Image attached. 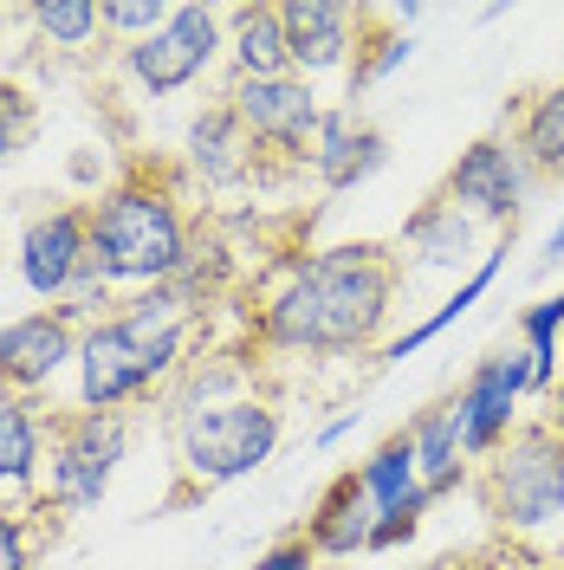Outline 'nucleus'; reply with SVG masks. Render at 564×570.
Returning a JSON list of instances; mask_svg holds the SVG:
<instances>
[{
    "mask_svg": "<svg viewBox=\"0 0 564 570\" xmlns=\"http://www.w3.org/2000/svg\"><path fill=\"white\" fill-rule=\"evenodd\" d=\"M474 493L513 544H538L564 525V434L552 422H519L474 466Z\"/></svg>",
    "mask_w": 564,
    "mask_h": 570,
    "instance_id": "4",
    "label": "nucleus"
},
{
    "mask_svg": "<svg viewBox=\"0 0 564 570\" xmlns=\"http://www.w3.org/2000/svg\"><path fill=\"white\" fill-rule=\"evenodd\" d=\"M227 59H234V78H280V71H292V52H285V13L273 7V0L227 7Z\"/></svg>",
    "mask_w": 564,
    "mask_h": 570,
    "instance_id": "18",
    "label": "nucleus"
},
{
    "mask_svg": "<svg viewBox=\"0 0 564 570\" xmlns=\"http://www.w3.org/2000/svg\"><path fill=\"white\" fill-rule=\"evenodd\" d=\"M71 370H78V409H98V415H124L130 402L163 395L156 370L137 356V344L117 331L110 312L78 331V356H71Z\"/></svg>",
    "mask_w": 564,
    "mask_h": 570,
    "instance_id": "10",
    "label": "nucleus"
},
{
    "mask_svg": "<svg viewBox=\"0 0 564 570\" xmlns=\"http://www.w3.org/2000/svg\"><path fill=\"white\" fill-rule=\"evenodd\" d=\"M312 564H324V558L312 551V538L285 532L280 544H266V551H260V564H253V570H312Z\"/></svg>",
    "mask_w": 564,
    "mask_h": 570,
    "instance_id": "28",
    "label": "nucleus"
},
{
    "mask_svg": "<svg viewBox=\"0 0 564 570\" xmlns=\"http://www.w3.org/2000/svg\"><path fill=\"white\" fill-rule=\"evenodd\" d=\"M91 208V279L117 285H169L182 279L188 266V247H195V227H188V208H182V176L169 163H130L124 176L110 181Z\"/></svg>",
    "mask_w": 564,
    "mask_h": 570,
    "instance_id": "3",
    "label": "nucleus"
},
{
    "mask_svg": "<svg viewBox=\"0 0 564 570\" xmlns=\"http://www.w3.org/2000/svg\"><path fill=\"white\" fill-rule=\"evenodd\" d=\"M526 395H532V356L519 351V344L480 356V363H474V376L448 395V409H455L460 441H467V461H474V466L487 461L499 441L519 428V402H526Z\"/></svg>",
    "mask_w": 564,
    "mask_h": 570,
    "instance_id": "9",
    "label": "nucleus"
},
{
    "mask_svg": "<svg viewBox=\"0 0 564 570\" xmlns=\"http://www.w3.org/2000/svg\"><path fill=\"white\" fill-rule=\"evenodd\" d=\"M221 52H227V7L182 0L156 33L137 39V46H124L117 59H124V78L137 85L143 98H176V91L208 78Z\"/></svg>",
    "mask_w": 564,
    "mask_h": 570,
    "instance_id": "6",
    "label": "nucleus"
},
{
    "mask_svg": "<svg viewBox=\"0 0 564 570\" xmlns=\"http://www.w3.org/2000/svg\"><path fill=\"white\" fill-rule=\"evenodd\" d=\"M513 149L526 156L532 176H564V78L558 85H545V91L519 110V124H513Z\"/></svg>",
    "mask_w": 564,
    "mask_h": 570,
    "instance_id": "21",
    "label": "nucleus"
},
{
    "mask_svg": "<svg viewBox=\"0 0 564 570\" xmlns=\"http://www.w3.org/2000/svg\"><path fill=\"white\" fill-rule=\"evenodd\" d=\"M409 570H494V564H474V558H428V564H409Z\"/></svg>",
    "mask_w": 564,
    "mask_h": 570,
    "instance_id": "31",
    "label": "nucleus"
},
{
    "mask_svg": "<svg viewBox=\"0 0 564 570\" xmlns=\"http://www.w3.org/2000/svg\"><path fill=\"white\" fill-rule=\"evenodd\" d=\"M280 13H285V52H292V71L299 78L357 66V46H363L370 13L338 7V0H285Z\"/></svg>",
    "mask_w": 564,
    "mask_h": 570,
    "instance_id": "14",
    "label": "nucleus"
},
{
    "mask_svg": "<svg viewBox=\"0 0 564 570\" xmlns=\"http://www.w3.org/2000/svg\"><path fill=\"white\" fill-rule=\"evenodd\" d=\"M312 570H351V564H312Z\"/></svg>",
    "mask_w": 564,
    "mask_h": 570,
    "instance_id": "34",
    "label": "nucleus"
},
{
    "mask_svg": "<svg viewBox=\"0 0 564 570\" xmlns=\"http://www.w3.org/2000/svg\"><path fill=\"white\" fill-rule=\"evenodd\" d=\"M130 448V422L124 415H98V409H52L46 415V461H39V499L78 519L110 493V473Z\"/></svg>",
    "mask_w": 564,
    "mask_h": 570,
    "instance_id": "5",
    "label": "nucleus"
},
{
    "mask_svg": "<svg viewBox=\"0 0 564 570\" xmlns=\"http://www.w3.org/2000/svg\"><path fill=\"white\" fill-rule=\"evenodd\" d=\"M91 266V208L85 202H66V208H46L27 220L20 234V279L33 298L46 305H66L78 279Z\"/></svg>",
    "mask_w": 564,
    "mask_h": 570,
    "instance_id": "11",
    "label": "nucleus"
},
{
    "mask_svg": "<svg viewBox=\"0 0 564 570\" xmlns=\"http://www.w3.org/2000/svg\"><path fill=\"white\" fill-rule=\"evenodd\" d=\"M98 7H105V33L117 39V52L137 46V39H149L169 13H176L169 0H98Z\"/></svg>",
    "mask_w": 564,
    "mask_h": 570,
    "instance_id": "26",
    "label": "nucleus"
},
{
    "mask_svg": "<svg viewBox=\"0 0 564 570\" xmlns=\"http://www.w3.org/2000/svg\"><path fill=\"white\" fill-rule=\"evenodd\" d=\"M78 356V318L59 305H39L27 318L0 324V383L33 402L39 390H52V376Z\"/></svg>",
    "mask_w": 564,
    "mask_h": 570,
    "instance_id": "13",
    "label": "nucleus"
},
{
    "mask_svg": "<svg viewBox=\"0 0 564 570\" xmlns=\"http://www.w3.org/2000/svg\"><path fill=\"white\" fill-rule=\"evenodd\" d=\"M39 461H46V415H39V402L20 395L0 415V499L7 493L39 499Z\"/></svg>",
    "mask_w": 564,
    "mask_h": 570,
    "instance_id": "20",
    "label": "nucleus"
},
{
    "mask_svg": "<svg viewBox=\"0 0 564 570\" xmlns=\"http://www.w3.org/2000/svg\"><path fill=\"white\" fill-rule=\"evenodd\" d=\"M545 422H552V434H564V376L552 383V395H545Z\"/></svg>",
    "mask_w": 564,
    "mask_h": 570,
    "instance_id": "30",
    "label": "nucleus"
},
{
    "mask_svg": "<svg viewBox=\"0 0 564 570\" xmlns=\"http://www.w3.org/2000/svg\"><path fill=\"white\" fill-rule=\"evenodd\" d=\"M499 266H506V247H487V253H480V266H474V273L455 285V298H441V305H435V318H422L416 331H409V337H396V344L383 351V363H402V356H416L422 344H435V337H441V331H448L455 318H467V312L487 298V285L499 279Z\"/></svg>",
    "mask_w": 564,
    "mask_h": 570,
    "instance_id": "22",
    "label": "nucleus"
},
{
    "mask_svg": "<svg viewBox=\"0 0 564 570\" xmlns=\"http://www.w3.org/2000/svg\"><path fill=\"white\" fill-rule=\"evenodd\" d=\"M409 441H416V466H422V487L428 499L455 493V487H474V461H467V441H460V422L448 402L422 409L409 422Z\"/></svg>",
    "mask_w": 564,
    "mask_h": 570,
    "instance_id": "19",
    "label": "nucleus"
},
{
    "mask_svg": "<svg viewBox=\"0 0 564 570\" xmlns=\"http://www.w3.org/2000/svg\"><path fill=\"white\" fill-rule=\"evenodd\" d=\"M52 505L27 499V505H0V570H33L39 544H52Z\"/></svg>",
    "mask_w": 564,
    "mask_h": 570,
    "instance_id": "23",
    "label": "nucleus"
},
{
    "mask_svg": "<svg viewBox=\"0 0 564 570\" xmlns=\"http://www.w3.org/2000/svg\"><path fill=\"white\" fill-rule=\"evenodd\" d=\"M402 259L389 247L351 240L280 259V273L260 285L253 305V344L280 356H357L377 351L396 305Z\"/></svg>",
    "mask_w": 564,
    "mask_h": 570,
    "instance_id": "1",
    "label": "nucleus"
},
{
    "mask_svg": "<svg viewBox=\"0 0 564 570\" xmlns=\"http://www.w3.org/2000/svg\"><path fill=\"white\" fill-rule=\"evenodd\" d=\"M182 395L169 409V461H176V493L202 499L227 480H247L260 461H273L280 448V402L253 390V363L227 356V363H188L176 376Z\"/></svg>",
    "mask_w": 564,
    "mask_h": 570,
    "instance_id": "2",
    "label": "nucleus"
},
{
    "mask_svg": "<svg viewBox=\"0 0 564 570\" xmlns=\"http://www.w3.org/2000/svg\"><path fill=\"white\" fill-rule=\"evenodd\" d=\"M480 220L474 214H460L448 195H428L422 208L409 214V227H402V259L409 266H467L474 253H480Z\"/></svg>",
    "mask_w": 564,
    "mask_h": 570,
    "instance_id": "17",
    "label": "nucleus"
},
{
    "mask_svg": "<svg viewBox=\"0 0 564 570\" xmlns=\"http://www.w3.org/2000/svg\"><path fill=\"white\" fill-rule=\"evenodd\" d=\"M33 33L59 52H85L91 39L105 33V7L98 0H39L33 7Z\"/></svg>",
    "mask_w": 564,
    "mask_h": 570,
    "instance_id": "24",
    "label": "nucleus"
},
{
    "mask_svg": "<svg viewBox=\"0 0 564 570\" xmlns=\"http://www.w3.org/2000/svg\"><path fill=\"white\" fill-rule=\"evenodd\" d=\"M538 259H545V266H552V259H564V220L552 227V240H545V253H538Z\"/></svg>",
    "mask_w": 564,
    "mask_h": 570,
    "instance_id": "32",
    "label": "nucleus"
},
{
    "mask_svg": "<svg viewBox=\"0 0 564 570\" xmlns=\"http://www.w3.org/2000/svg\"><path fill=\"white\" fill-rule=\"evenodd\" d=\"M506 564H513V570H564V551H552V558H532V551H519V558H506Z\"/></svg>",
    "mask_w": 564,
    "mask_h": 570,
    "instance_id": "29",
    "label": "nucleus"
},
{
    "mask_svg": "<svg viewBox=\"0 0 564 570\" xmlns=\"http://www.w3.org/2000/svg\"><path fill=\"white\" fill-rule=\"evenodd\" d=\"M13 402H20V395L7 390V383H0V415H7V409H13Z\"/></svg>",
    "mask_w": 564,
    "mask_h": 570,
    "instance_id": "33",
    "label": "nucleus"
},
{
    "mask_svg": "<svg viewBox=\"0 0 564 570\" xmlns=\"http://www.w3.org/2000/svg\"><path fill=\"white\" fill-rule=\"evenodd\" d=\"M182 169H188V181H202L208 195H234V188H247V181L273 176V169H266V156H260V142L247 137V124L227 110V98L202 105V117L188 124Z\"/></svg>",
    "mask_w": 564,
    "mask_h": 570,
    "instance_id": "12",
    "label": "nucleus"
},
{
    "mask_svg": "<svg viewBox=\"0 0 564 570\" xmlns=\"http://www.w3.org/2000/svg\"><path fill=\"white\" fill-rule=\"evenodd\" d=\"M370 20H377V13H370ZM363 33H370V27H363ZM402 59H409V39H402V33H370L363 46H357L351 85L363 91V85H377V78H389V71L402 66Z\"/></svg>",
    "mask_w": 564,
    "mask_h": 570,
    "instance_id": "27",
    "label": "nucleus"
},
{
    "mask_svg": "<svg viewBox=\"0 0 564 570\" xmlns=\"http://www.w3.org/2000/svg\"><path fill=\"white\" fill-rule=\"evenodd\" d=\"M39 137V98L27 85H13V78H0V169L7 163H20Z\"/></svg>",
    "mask_w": 564,
    "mask_h": 570,
    "instance_id": "25",
    "label": "nucleus"
},
{
    "mask_svg": "<svg viewBox=\"0 0 564 570\" xmlns=\"http://www.w3.org/2000/svg\"><path fill=\"white\" fill-rule=\"evenodd\" d=\"M389 163V142L357 117V110H324L318 117V137H312V156H305V176L318 188H357L370 181L377 169Z\"/></svg>",
    "mask_w": 564,
    "mask_h": 570,
    "instance_id": "15",
    "label": "nucleus"
},
{
    "mask_svg": "<svg viewBox=\"0 0 564 570\" xmlns=\"http://www.w3.org/2000/svg\"><path fill=\"white\" fill-rule=\"evenodd\" d=\"M299 532L312 538V551L324 564H344L357 551H370V538H377V505L363 493V480H357V466H344L324 493H318L312 519L299 525Z\"/></svg>",
    "mask_w": 564,
    "mask_h": 570,
    "instance_id": "16",
    "label": "nucleus"
},
{
    "mask_svg": "<svg viewBox=\"0 0 564 570\" xmlns=\"http://www.w3.org/2000/svg\"><path fill=\"white\" fill-rule=\"evenodd\" d=\"M532 169H526V156L513 149V137H480V142H467L455 156V169L441 176V188L435 195H448L460 214H474L487 234H513L519 227V214H526V195H532Z\"/></svg>",
    "mask_w": 564,
    "mask_h": 570,
    "instance_id": "8",
    "label": "nucleus"
},
{
    "mask_svg": "<svg viewBox=\"0 0 564 570\" xmlns=\"http://www.w3.org/2000/svg\"><path fill=\"white\" fill-rule=\"evenodd\" d=\"M221 98H227V110L247 124V137L260 142L266 169H299V176H305L318 117H324L312 78H299V71H280V78H227Z\"/></svg>",
    "mask_w": 564,
    "mask_h": 570,
    "instance_id": "7",
    "label": "nucleus"
}]
</instances>
